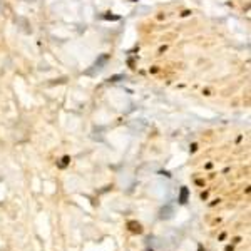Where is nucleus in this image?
I'll return each instance as SVG.
<instances>
[{
	"label": "nucleus",
	"instance_id": "obj_7",
	"mask_svg": "<svg viewBox=\"0 0 251 251\" xmlns=\"http://www.w3.org/2000/svg\"><path fill=\"white\" fill-rule=\"evenodd\" d=\"M131 2H136V0H131Z\"/></svg>",
	"mask_w": 251,
	"mask_h": 251
},
{
	"label": "nucleus",
	"instance_id": "obj_4",
	"mask_svg": "<svg viewBox=\"0 0 251 251\" xmlns=\"http://www.w3.org/2000/svg\"><path fill=\"white\" fill-rule=\"evenodd\" d=\"M104 19H110V20H119L117 15H104Z\"/></svg>",
	"mask_w": 251,
	"mask_h": 251
},
{
	"label": "nucleus",
	"instance_id": "obj_6",
	"mask_svg": "<svg viewBox=\"0 0 251 251\" xmlns=\"http://www.w3.org/2000/svg\"><path fill=\"white\" fill-rule=\"evenodd\" d=\"M197 251H206V249H203V248H199V249H197Z\"/></svg>",
	"mask_w": 251,
	"mask_h": 251
},
{
	"label": "nucleus",
	"instance_id": "obj_5",
	"mask_svg": "<svg viewBox=\"0 0 251 251\" xmlns=\"http://www.w3.org/2000/svg\"><path fill=\"white\" fill-rule=\"evenodd\" d=\"M224 251H233V246H226V249Z\"/></svg>",
	"mask_w": 251,
	"mask_h": 251
},
{
	"label": "nucleus",
	"instance_id": "obj_2",
	"mask_svg": "<svg viewBox=\"0 0 251 251\" xmlns=\"http://www.w3.org/2000/svg\"><path fill=\"white\" fill-rule=\"evenodd\" d=\"M188 197H189V189L188 188H181V193H179V203L181 204H186L188 203Z\"/></svg>",
	"mask_w": 251,
	"mask_h": 251
},
{
	"label": "nucleus",
	"instance_id": "obj_1",
	"mask_svg": "<svg viewBox=\"0 0 251 251\" xmlns=\"http://www.w3.org/2000/svg\"><path fill=\"white\" fill-rule=\"evenodd\" d=\"M127 228H129L131 233H136V234L142 233V226H141V223H137V221H127Z\"/></svg>",
	"mask_w": 251,
	"mask_h": 251
},
{
	"label": "nucleus",
	"instance_id": "obj_3",
	"mask_svg": "<svg viewBox=\"0 0 251 251\" xmlns=\"http://www.w3.org/2000/svg\"><path fill=\"white\" fill-rule=\"evenodd\" d=\"M69 161H71V159H69V156H65V158L62 159V162H60V167H65L69 164Z\"/></svg>",
	"mask_w": 251,
	"mask_h": 251
}]
</instances>
